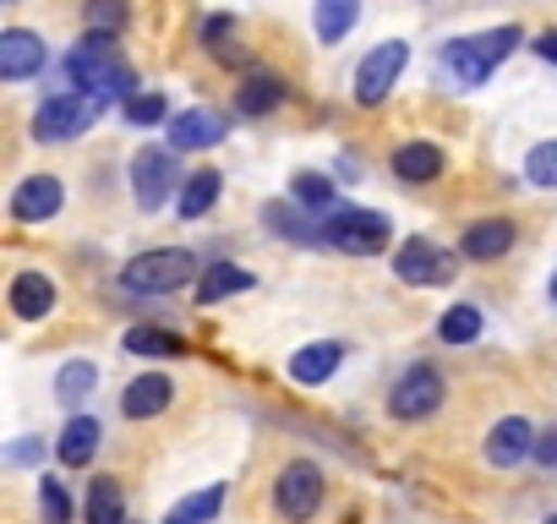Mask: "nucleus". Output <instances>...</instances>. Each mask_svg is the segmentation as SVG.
Segmentation results:
<instances>
[{
  "label": "nucleus",
  "mask_w": 557,
  "mask_h": 524,
  "mask_svg": "<svg viewBox=\"0 0 557 524\" xmlns=\"http://www.w3.org/2000/svg\"><path fill=\"white\" fill-rule=\"evenodd\" d=\"M66 72H72V83H77V88L104 93V99H132V88H137L132 66H126V61H121V50H115V34H88V39L72 50Z\"/></svg>",
  "instance_id": "nucleus-1"
},
{
  "label": "nucleus",
  "mask_w": 557,
  "mask_h": 524,
  "mask_svg": "<svg viewBox=\"0 0 557 524\" xmlns=\"http://www.w3.org/2000/svg\"><path fill=\"white\" fill-rule=\"evenodd\" d=\"M513 45H519V28H486V34H475V39H454V45L443 50V66L454 72L459 88H481V83L513 55Z\"/></svg>",
  "instance_id": "nucleus-2"
},
{
  "label": "nucleus",
  "mask_w": 557,
  "mask_h": 524,
  "mask_svg": "<svg viewBox=\"0 0 557 524\" xmlns=\"http://www.w3.org/2000/svg\"><path fill=\"white\" fill-rule=\"evenodd\" d=\"M197 274V257L191 251H175V246H159V251H143L121 269V285L137 290V296H170L181 290L186 279Z\"/></svg>",
  "instance_id": "nucleus-3"
},
{
  "label": "nucleus",
  "mask_w": 557,
  "mask_h": 524,
  "mask_svg": "<svg viewBox=\"0 0 557 524\" xmlns=\"http://www.w3.org/2000/svg\"><path fill=\"white\" fill-rule=\"evenodd\" d=\"M104 115V93H55V99H45L39 104V115H34V137L39 142H72V137H83L94 121Z\"/></svg>",
  "instance_id": "nucleus-4"
},
{
  "label": "nucleus",
  "mask_w": 557,
  "mask_h": 524,
  "mask_svg": "<svg viewBox=\"0 0 557 524\" xmlns=\"http://www.w3.org/2000/svg\"><path fill=\"white\" fill-rule=\"evenodd\" d=\"M323 240L339 246V251H356V257H372L388 246V219L372 213V208H334L323 219Z\"/></svg>",
  "instance_id": "nucleus-5"
},
{
  "label": "nucleus",
  "mask_w": 557,
  "mask_h": 524,
  "mask_svg": "<svg viewBox=\"0 0 557 524\" xmlns=\"http://www.w3.org/2000/svg\"><path fill=\"white\" fill-rule=\"evenodd\" d=\"M410 66V45L405 39H388V45H377L361 66H356V99L372 110V104H383L388 93H394V83H399V72Z\"/></svg>",
  "instance_id": "nucleus-6"
},
{
  "label": "nucleus",
  "mask_w": 557,
  "mask_h": 524,
  "mask_svg": "<svg viewBox=\"0 0 557 524\" xmlns=\"http://www.w3.org/2000/svg\"><path fill=\"white\" fill-rule=\"evenodd\" d=\"M273 502L285 519H312L323 508V470L318 464H285V475L273 481Z\"/></svg>",
  "instance_id": "nucleus-7"
},
{
  "label": "nucleus",
  "mask_w": 557,
  "mask_h": 524,
  "mask_svg": "<svg viewBox=\"0 0 557 524\" xmlns=\"http://www.w3.org/2000/svg\"><path fill=\"white\" fill-rule=\"evenodd\" d=\"M394 274L405 279V285H443V279H454V257L437 246V240H405L399 251H394Z\"/></svg>",
  "instance_id": "nucleus-8"
},
{
  "label": "nucleus",
  "mask_w": 557,
  "mask_h": 524,
  "mask_svg": "<svg viewBox=\"0 0 557 524\" xmlns=\"http://www.w3.org/2000/svg\"><path fill=\"white\" fill-rule=\"evenodd\" d=\"M132 191H137V202H143L148 213L164 208L170 191H175V153H170V148H143V153L132 159Z\"/></svg>",
  "instance_id": "nucleus-9"
},
{
  "label": "nucleus",
  "mask_w": 557,
  "mask_h": 524,
  "mask_svg": "<svg viewBox=\"0 0 557 524\" xmlns=\"http://www.w3.org/2000/svg\"><path fill=\"white\" fill-rule=\"evenodd\" d=\"M443 404V377H437V366H410L399 383H394V394H388V410L399 415V421H421V415H432Z\"/></svg>",
  "instance_id": "nucleus-10"
},
{
  "label": "nucleus",
  "mask_w": 557,
  "mask_h": 524,
  "mask_svg": "<svg viewBox=\"0 0 557 524\" xmlns=\"http://www.w3.org/2000/svg\"><path fill=\"white\" fill-rule=\"evenodd\" d=\"M45 61H50V50H45L39 34H28V28H7V34H0V77H7V83H23V77L45 72Z\"/></svg>",
  "instance_id": "nucleus-11"
},
{
  "label": "nucleus",
  "mask_w": 557,
  "mask_h": 524,
  "mask_svg": "<svg viewBox=\"0 0 557 524\" xmlns=\"http://www.w3.org/2000/svg\"><path fill=\"white\" fill-rule=\"evenodd\" d=\"M224 115L219 110H181V115H170V142H175V153H202V148H219L224 142Z\"/></svg>",
  "instance_id": "nucleus-12"
},
{
  "label": "nucleus",
  "mask_w": 557,
  "mask_h": 524,
  "mask_svg": "<svg viewBox=\"0 0 557 524\" xmlns=\"http://www.w3.org/2000/svg\"><path fill=\"white\" fill-rule=\"evenodd\" d=\"M61 213V180L55 175H28L17 191H12V219L17 224H45Z\"/></svg>",
  "instance_id": "nucleus-13"
},
{
  "label": "nucleus",
  "mask_w": 557,
  "mask_h": 524,
  "mask_svg": "<svg viewBox=\"0 0 557 524\" xmlns=\"http://www.w3.org/2000/svg\"><path fill=\"white\" fill-rule=\"evenodd\" d=\"M524 453H535V426H530L524 415L497 421L492 437H486V464H519Z\"/></svg>",
  "instance_id": "nucleus-14"
},
{
  "label": "nucleus",
  "mask_w": 557,
  "mask_h": 524,
  "mask_svg": "<svg viewBox=\"0 0 557 524\" xmlns=\"http://www.w3.org/2000/svg\"><path fill=\"white\" fill-rule=\"evenodd\" d=\"M508 246H513V224H508V219H481V224H470L465 240H459V251H465L470 262H492V257H503Z\"/></svg>",
  "instance_id": "nucleus-15"
},
{
  "label": "nucleus",
  "mask_w": 557,
  "mask_h": 524,
  "mask_svg": "<svg viewBox=\"0 0 557 524\" xmlns=\"http://www.w3.org/2000/svg\"><path fill=\"white\" fill-rule=\"evenodd\" d=\"M12 312H17L23 323L50 317V312H55V285H50L45 274H17V279H12Z\"/></svg>",
  "instance_id": "nucleus-16"
},
{
  "label": "nucleus",
  "mask_w": 557,
  "mask_h": 524,
  "mask_svg": "<svg viewBox=\"0 0 557 524\" xmlns=\"http://www.w3.org/2000/svg\"><path fill=\"white\" fill-rule=\"evenodd\" d=\"M170 399H175V388H170V377H159V372H148V377H137V383L126 388V399H121V410H126L132 421H148V415H164V410H170Z\"/></svg>",
  "instance_id": "nucleus-17"
},
{
  "label": "nucleus",
  "mask_w": 557,
  "mask_h": 524,
  "mask_svg": "<svg viewBox=\"0 0 557 524\" xmlns=\"http://www.w3.org/2000/svg\"><path fill=\"white\" fill-rule=\"evenodd\" d=\"M99 421L94 415H72L66 421V432H61V442H55V453H61V464H72V470H83L94 453H99Z\"/></svg>",
  "instance_id": "nucleus-18"
},
{
  "label": "nucleus",
  "mask_w": 557,
  "mask_h": 524,
  "mask_svg": "<svg viewBox=\"0 0 557 524\" xmlns=\"http://www.w3.org/2000/svg\"><path fill=\"white\" fill-rule=\"evenodd\" d=\"M339 361H345V345L318 339V345H307V350L290 361V377H296V383H329V377L339 372Z\"/></svg>",
  "instance_id": "nucleus-19"
},
{
  "label": "nucleus",
  "mask_w": 557,
  "mask_h": 524,
  "mask_svg": "<svg viewBox=\"0 0 557 524\" xmlns=\"http://www.w3.org/2000/svg\"><path fill=\"white\" fill-rule=\"evenodd\" d=\"M394 175H399V180H416V186H421V180H437V175H443V153H437L432 142H405V148L394 153Z\"/></svg>",
  "instance_id": "nucleus-20"
},
{
  "label": "nucleus",
  "mask_w": 557,
  "mask_h": 524,
  "mask_svg": "<svg viewBox=\"0 0 557 524\" xmlns=\"http://www.w3.org/2000/svg\"><path fill=\"white\" fill-rule=\"evenodd\" d=\"M240 290H251V274L246 269H230V262H213V269L197 279V301L202 307H219L224 296H240Z\"/></svg>",
  "instance_id": "nucleus-21"
},
{
  "label": "nucleus",
  "mask_w": 557,
  "mask_h": 524,
  "mask_svg": "<svg viewBox=\"0 0 557 524\" xmlns=\"http://www.w3.org/2000/svg\"><path fill=\"white\" fill-rule=\"evenodd\" d=\"M278 99H285V83H278L273 72H251V77L240 83V93H235V104H240L246 115H268Z\"/></svg>",
  "instance_id": "nucleus-22"
},
{
  "label": "nucleus",
  "mask_w": 557,
  "mask_h": 524,
  "mask_svg": "<svg viewBox=\"0 0 557 524\" xmlns=\"http://www.w3.org/2000/svg\"><path fill=\"white\" fill-rule=\"evenodd\" d=\"M361 17V0H318V39L323 45H339Z\"/></svg>",
  "instance_id": "nucleus-23"
},
{
  "label": "nucleus",
  "mask_w": 557,
  "mask_h": 524,
  "mask_svg": "<svg viewBox=\"0 0 557 524\" xmlns=\"http://www.w3.org/2000/svg\"><path fill=\"white\" fill-rule=\"evenodd\" d=\"M213 202H219V170H197V175L181 186V202H175V208H181V219H202Z\"/></svg>",
  "instance_id": "nucleus-24"
},
{
  "label": "nucleus",
  "mask_w": 557,
  "mask_h": 524,
  "mask_svg": "<svg viewBox=\"0 0 557 524\" xmlns=\"http://www.w3.org/2000/svg\"><path fill=\"white\" fill-rule=\"evenodd\" d=\"M94 383H99V366L94 361H66L61 377H55V399L61 404H83L94 394Z\"/></svg>",
  "instance_id": "nucleus-25"
},
{
  "label": "nucleus",
  "mask_w": 557,
  "mask_h": 524,
  "mask_svg": "<svg viewBox=\"0 0 557 524\" xmlns=\"http://www.w3.org/2000/svg\"><path fill=\"white\" fill-rule=\"evenodd\" d=\"M88 524H126V508H121V486L110 475H99L88 486Z\"/></svg>",
  "instance_id": "nucleus-26"
},
{
  "label": "nucleus",
  "mask_w": 557,
  "mask_h": 524,
  "mask_svg": "<svg viewBox=\"0 0 557 524\" xmlns=\"http://www.w3.org/2000/svg\"><path fill=\"white\" fill-rule=\"evenodd\" d=\"M219 508H224V486H202L197 497H186V502H175L164 524H208V519H213Z\"/></svg>",
  "instance_id": "nucleus-27"
},
{
  "label": "nucleus",
  "mask_w": 557,
  "mask_h": 524,
  "mask_svg": "<svg viewBox=\"0 0 557 524\" xmlns=\"http://www.w3.org/2000/svg\"><path fill=\"white\" fill-rule=\"evenodd\" d=\"M83 17H88L94 34H121V28L132 23V7H126V0H88Z\"/></svg>",
  "instance_id": "nucleus-28"
},
{
  "label": "nucleus",
  "mask_w": 557,
  "mask_h": 524,
  "mask_svg": "<svg viewBox=\"0 0 557 524\" xmlns=\"http://www.w3.org/2000/svg\"><path fill=\"white\" fill-rule=\"evenodd\" d=\"M443 345H470V339H481V307H448V317H443Z\"/></svg>",
  "instance_id": "nucleus-29"
},
{
  "label": "nucleus",
  "mask_w": 557,
  "mask_h": 524,
  "mask_svg": "<svg viewBox=\"0 0 557 524\" xmlns=\"http://www.w3.org/2000/svg\"><path fill=\"white\" fill-rule=\"evenodd\" d=\"M126 350H132V355H181L186 345H181L175 334H164V328H132V334H126Z\"/></svg>",
  "instance_id": "nucleus-30"
},
{
  "label": "nucleus",
  "mask_w": 557,
  "mask_h": 524,
  "mask_svg": "<svg viewBox=\"0 0 557 524\" xmlns=\"http://www.w3.org/2000/svg\"><path fill=\"white\" fill-rule=\"evenodd\" d=\"M290 197H296L301 208H329V202H334V180H329V175L301 170V175L290 180Z\"/></svg>",
  "instance_id": "nucleus-31"
},
{
  "label": "nucleus",
  "mask_w": 557,
  "mask_h": 524,
  "mask_svg": "<svg viewBox=\"0 0 557 524\" xmlns=\"http://www.w3.org/2000/svg\"><path fill=\"white\" fill-rule=\"evenodd\" d=\"M524 175L535 180V186H557V142H535L530 148V159H524Z\"/></svg>",
  "instance_id": "nucleus-32"
},
{
  "label": "nucleus",
  "mask_w": 557,
  "mask_h": 524,
  "mask_svg": "<svg viewBox=\"0 0 557 524\" xmlns=\"http://www.w3.org/2000/svg\"><path fill=\"white\" fill-rule=\"evenodd\" d=\"M164 115H170L164 93H132V99H126V121H132V126H159Z\"/></svg>",
  "instance_id": "nucleus-33"
},
{
  "label": "nucleus",
  "mask_w": 557,
  "mask_h": 524,
  "mask_svg": "<svg viewBox=\"0 0 557 524\" xmlns=\"http://www.w3.org/2000/svg\"><path fill=\"white\" fill-rule=\"evenodd\" d=\"M39 502H45V519L50 524H72V502H66V486L61 481H39Z\"/></svg>",
  "instance_id": "nucleus-34"
},
{
  "label": "nucleus",
  "mask_w": 557,
  "mask_h": 524,
  "mask_svg": "<svg viewBox=\"0 0 557 524\" xmlns=\"http://www.w3.org/2000/svg\"><path fill=\"white\" fill-rule=\"evenodd\" d=\"M202 39H208V50H213L219 61H230V66H240V61H246V55L230 45V17H213V23L202 28Z\"/></svg>",
  "instance_id": "nucleus-35"
},
{
  "label": "nucleus",
  "mask_w": 557,
  "mask_h": 524,
  "mask_svg": "<svg viewBox=\"0 0 557 524\" xmlns=\"http://www.w3.org/2000/svg\"><path fill=\"white\" fill-rule=\"evenodd\" d=\"M535 459L541 464H557V432H535Z\"/></svg>",
  "instance_id": "nucleus-36"
},
{
  "label": "nucleus",
  "mask_w": 557,
  "mask_h": 524,
  "mask_svg": "<svg viewBox=\"0 0 557 524\" xmlns=\"http://www.w3.org/2000/svg\"><path fill=\"white\" fill-rule=\"evenodd\" d=\"M535 55H541V61H557V34H541V39H535Z\"/></svg>",
  "instance_id": "nucleus-37"
},
{
  "label": "nucleus",
  "mask_w": 557,
  "mask_h": 524,
  "mask_svg": "<svg viewBox=\"0 0 557 524\" xmlns=\"http://www.w3.org/2000/svg\"><path fill=\"white\" fill-rule=\"evenodd\" d=\"M552 301H557V274H552Z\"/></svg>",
  "instance_id": "nucleus-38"
},
{
  "label": "nucleus",
  "mask_w": 557,
  "mask_h": 524,
  "mask_svg": "<svg viewBox=\"0 0 557 524\" xmlns=\"http://www.w3.org/2000/svg\"><path fill=\"white\" fill-rule=\"evenodd\" d=\"M552 524H557V513H552Z\"/></svg>",
  "instance_id": "nucleus-39"
}]
</instances>
